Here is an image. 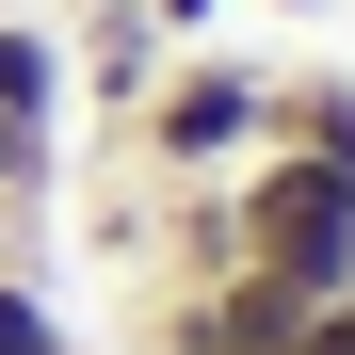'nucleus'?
I'll return each instance as SVG.
<instances>
[{
	"mask_svg": "<svg viewBox=\"0 0 355 355\" xmlns=\"http://www.w3.org/2000/svg\"><path fill=\"white\" fill-rule=\"evenodd\" d=\"M65 17H113V0H65Z\"/></svg>",
	"mask_w": 355,
	"mask_h": 355,
	"instance_id": "obj_10",
	"label": "nucleus"
},
{
	"mask_svg": "<svg viewBox=\"0 0 355 355\" xmlns=\"http://www.w3.org/2000/svg\"><path fill=\"white\" fill-rule=\"evenodd\" d=\"M259 146H291V162L355 178V65H275V113H259Z\"/></svg>",
	"mask_w": 355,
	"mask_h": 355,
	"instance_id": "obj_5",
	"label": "nucleus"
},
{
	"mask_svg": "<svg viewBox=\"0 0 355 355\" xmlns=\"http://www.w3.org/2000/svg\"><path fill=\"white\" fill-rule=\"evenodd\" d=\"M146 33H162V49H210V33H226V0H146Z\"/></svg>",
	"mask_w": 355,
	"mask_h": 355,
	"instance_id": "obj_8",
	"label": "nucleus"
},
{
	"mask_svg": "<svg viewBox=\"0 0 355 355\" xmlns=\"http://www.w3.org/2000/svg\"><path fill=\"white\" fill-rule=\"evenodd\" d=\"M226 226H243V275L307 291V307H339V291H355V178H323V162L259 146L243 178H226Z\"/></svg>",
	"mask_w": 355,
	"mask_h": 355,
	"instance_id": "obj_2",
	"label": "nucleus"
},
{
	"mask_svg": "<svg viewBox=\"0 0 355 355\" xmlns=\"http://www.w3.org/2000/svg\"><path fill=\"white\" fill-rule=\"evenodd\" d=\"M0 113H17V130H49V146H65V33H49V17H0Z\"/></svg>",
	"mask_w": 355,
	"mask_h": 355,
	"instance_id": "obj_6",
	"label": "nucleus"
},
{
	"mask_svg": "<svg viewBox=\"0 0 355 355\" xmlns=\"http://www.w3.org/2000/svg\"><path fill=\"white\" fill-rule=\"evenodd\" d=\"M146 339H162V355H291V339H307V291H275V275H210V291H162Z\"/></svg>",
	"mask_w": 355,
	"mask_h": 355,
	"instance_id": "obj_3",
	"label": "nucleus"
},
{
	"mask_svg": "<svg viewBox=\"0 0 355 355\" xmlns=\"http://www.w3.org/2000/svg\"><path fill=\"white\" fill-rule=\"evenodd\" d=\"M178 65V49L146 33V0H113V17H65V97L97 113V130H130V113H146V81Z\"/></svg>",
	"mask_w": 355,
	"mask_h": 355,
	"instance_id": "obj_4",
	"label": "nucleus"
},
{
	"mask_svg": "<svg viewBox=\"0 0 355 355\" xmlns=\"http://www.w3.org/2000/svg\"><path fill=\"white\" fill-rule=\"evenodd\" d=\"M259 113H275V65L178 49V65L146 81V113L113 130V162H130V178H243V162H259Z\"/></svg>",
	"mask_w": 355,
	"mask_h": 355,
	"instance_id": "obj_1",
	"label": "nucleus"
},
{
	"mask_svg": "<svg viewBox=\"0 0 355 355\" xmlns=\"http://www.w3.org/2000/svg\"><path fill=\"white\" fill-rule=\"evenodd\" d=\"M275 17H323V0H275Z\"/></svg>",
	"mask_w": 355,
	"mask_h": 355,
	"instance_id": "obj_9",
	"label": "nucleus"
},
{
	"mask_svg": "<svg viewBox=\"0 0 355 355\" xmlns=\"http://www.w3.org/2000/svg\"><path fill=\"white\" fill-rule=\"evenodd\" d=\"M0 355H65V307H49V275H0Z\"/></svg>",
	"mask_w": 355,
	"mask_h": 355,
	"instance_id": "obj_7",
	"label": "nucleus"
}]
</instances>
